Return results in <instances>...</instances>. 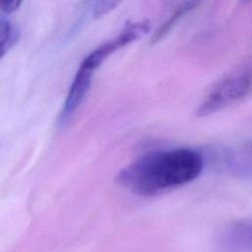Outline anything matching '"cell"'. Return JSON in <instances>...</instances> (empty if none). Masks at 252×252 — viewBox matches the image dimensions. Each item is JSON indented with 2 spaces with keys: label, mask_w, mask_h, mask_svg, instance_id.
<instances>
[{
  "label": "cell",
  "mask_w": 252,
  "mask_h": 252,
  "mask_svg": "<svg viewBox=\"0 0 252 252\" xmlns=\"http://www.w3.org/2000/svg\"><path fill=\"white\" fill-rule=\"evenodd\" d=\"M204 167L196 150L174 148L151 152L121 169L116 182L136 195L150 197L165 193L195 180Z\"/></svg>",
  "instance_id": "obj_1"
},
{
  "label": "cell",
  "mask_w": 252,
  "mask_h": 252,
  "mask_svg": "<svg viewBox=\"0 0 252 252\" xmlns=\"http://www.w3.org/2000/svg\"><path fill=\"white\" fill-rule=\"evenodd\" d=\"M252 92V61L241 64L220 79L210 91L196 115L205 117L241 100Z\"/></svg>",
  "instance_id": "obj_2"
},
{
  "label": "cell",
  "mask_w": 252,
  "mask_h": 252,
  "mask_svg": "<svg viewBox=\"0 0 252 252\" xmlns=\"http://www.w3.org/2000/svg\"><path fill=\"white\" fill-rule=\"evenodd\" d=\"M150 29L151 25L148 21L127 23L123 30L114 38L96 47L83 60L82 63L94 71L107 57L120 48L143 37Z\"/></svg>",
  "instance_id": "obj_3"
},
{
  "label": "cell",
  "mask_w": 252,
  "mask_h": 252,
  "mask_svg": "<svg viewBox=\"0 0 252 252\" xmlns=\"http://www.w3.org/2000/svg\"><path fill=\"white\" fill-rule=\"evenodd\" d=\"M220 244L226 252H252V218L226 226L220 235Z\"/></svg>",
  "instance_id": "obj_4"
},
{
  "label": "cell",
  "mask_w": 252,
  "mask_h": 252,
  "mask_svg": "<svg viewBox=\"0 0 252 252\" xmlns=\"http://www.w3.org/2000/svg\"><path fill=\"white\" fill-rule=\"evenodd\" d=\"M93 74V69H91L84 63H81L74 77L73 83L70 87L65 100L64 107L62 109V113L60 116L61 123H65L66 121H68L82 103L90 89Z\"/></svg>",
  "instance_id": "obj_5"
},
{
  "label": "cell",
  "mask_w": 252,
  "mask_h": 252,
  "mask_svg": "<svg viewBox=\"0 0 252 252\" xmlns=\"http://www.w3.org/2000/svg\"><path fill=\"white\" fill-rule=\"evenodd\" d=\"M223 161L227 170L233 175L252 179V141L227 151Z\"/></svg>",
  "instance_id": "obj_6"
},
{
  "label": "cell",
  "mask_w": 252,
  "mask_h": 252,
  "mask_svg": "<svg viewBox=\"0 0 252 252\" xmlns=\"http://www.w3.org/2000/svg\"><path fill=\"white\" fill-rule=\"evenodd\" d=\"M199 5V2H184L156 30L155 33L151 37V44H156L164 38L175 25L190 11L194 10Z\"/></svg>",
  "instance_id": "obj_7"
},
{
  "label": "cell",
  "mask_w": 252,
  "mask_h": 252,
  "mask_svg": "<svg viewBox=\"0 0 252 252\" xmlns=\"http://www.w3.org/2000/svg\"><path fill=\"white\" fill-rule=\"evenodd\" d=\"M18 31L7 19H0V58L18 39Z\"/></svg>",
  "instance_id": "obj_8"
},
{
  "label": "cell",
  "mask_w": 252,
  "mask_h": 252,
  "mask_svg": "<svg viewBox=\"0 0 252 252\" xmlns=\"http://www.w3.org/2000/svg\"><path fill=\"white\" fill-rule=\"evenodd\" d=\"M119 2L115 1H97L95 2L94 6V18H100L104 15H106L108 12L113 10Z\"/></svg>",
  "instance_id": "obj_9"
},
{
  "label": "cell",
  "mask_w": 252,
  "mask_h": 252,
  "mask_svg": "<svg viewBox=\"0 0 252 252\" xmlns=\"http://www.w3.org/2000/svg\"><path fill=\"white\" fill-rule=\"evenodd\" d=\"M21 4H22L21 1H16V0L0 1V10L5 13H12V12H15Z\"/></svg>",
  "instance_id": "obj_10"
}]
</instances>
